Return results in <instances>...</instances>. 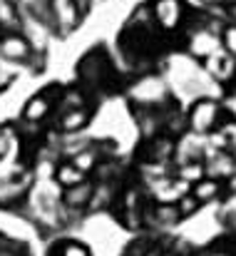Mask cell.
Here are the masks:
<instances>
[{
	"instance_id": "6da1fadb",
	"label": "cell",
	"mask_w": 236,
	"mask_h": 256,
	"mask_svg": "<svg viewBox=\"0 0 236 256\" xmlns=\"http://www.w3.org/2000/svg\"><path fill=\"white\" fill-rule=\"evenodd\" d=\"M0 55L8 62H28L32 55V42L28 40V35H22L20 30L5 32L0 38Z\"/></svg>"
},
{
	"instance_id": "7a4b0ae2",
	"label": "cell",
	"mask_w": 236,
	"mask_h": 256,
	"mask_svg": "<svg viewBox=\"0 0 236 256\" xmlns=\"http://www.w3.org/2000/svg\"><path fill=\"white\" fill-rule=\"evenodd\" d=\"M219 112H222V107H219L214 100H199V102H194V107H192V112H189V124H192V130L199 132V134L212 132V130L216 127V122H219Z\"/></svg>"
},
{
	"instance_id": "3957f363",
	"label": "cell",
	"mask_w": 236,
	"mask_h": 256,
	"mask_svg": "<svg viewBox=\"0 0 236 256\" xmlns=\"http://www.w3.org/2000/svg\"><path fill=\"white\" fill-rule=\"evenodd\" d=\"M152 15H154V22L162 30L172 32L184 20V0H154L152 2Z\"/></svg>"
},
{
	"instance_id": "277c9868",
	"label": "cell",
	"mask_w": 236,
	"mask_h": 256,
	"mask_svg": "<svg viewBox=\"0 0 236 256\" xmlns=\"http://www.w3.org/2000/svg\"><path fill=\"white\" fill-rule=\"evenodd\" d=\"M48 10H50L58 30H62V32H70L80 25L78 0H48Z\"/></svg>"
},
{
	"instance_id": "5b68a950",
	"label": "cell",
	"mask_w": 236,
	"mask_h": 256,
	"mask_svg": "<svg viewBox=\"0 0 236 256\" xmlns=\"http://www.w3.org/2000/svg\"><path fill=\"white\" fill-rule=\"evenodd\" d=\"M50 110H52L50 97H48L45 92H40V94H35V97L28 100V104H25V110H22V117H25L28 122H40V120H45V117L50 114Z\"/></svg>"
},
{
	"instance_id": "8992f818",
	"label": "cell",
	"mask_w": 236,
	"mask_h": 256,
	"mask_svg": "<svg viewBox=\"0 0 236 256\" xmlns=\"http://www.w3.org/2000/svg\"><path fill=\"white\" fill-rule=\"evenodd\" d=\"M189 48H192L194 55H199V58H209V55H214V52L219 50V38H216L214 32H209V30H199V32H194Z\"/></svg>"
},
{
	"instance_id": "52a82bcc",
	"label": "cell",
	"mask_w": 236,
	"mask_h": 256,
	"mask_svg": "<svg viewBox=\"0 0 236 256\" xmlns=\"http://www.w3.org/2000/svg\"><path fill=\"white\" fill-rule=\"evenodd\" d=\"M90 122V112L84 107H72V110H65L62 120H60V127L65 132H78L80 127H84Z\"/></svg>"
},
{
	"instance_id": "ba28073f",
	"label": "cell",
	"mask_w": 236,
	"mask_h": 256,
	"mask_svg": "<svg viewBox=\"0 0 236 256\" xmlns=\"http://www.w3.org/2000/svg\"><path fill=\"white\" fill-rule=\"evenodd\" d=\"M20 15L15 10V5L10 0H0V28L5 32H12V30H20Z\"/></svg>"
},
{
	"instance_id": "9c48e42d",
	"label": "cell",
	"mask_w": 236,
	"mask_h": 256,
	"mask_svg": "<svg viewBox=\"0 0 236 256\" xmlns=\"http://www.w3.org/2000/svg\"><path fill=\"white\" fill-rule=\"evenodd\" d=\"M219 192H222V184L216 182V179H199L196 184H194V189H192V194L199 199V202H212V199H216L219 196Z\"/></svg>"
},
{
	"instance_id": "30bf717a",
	"label": "cell",
	"mask_w": 236,
	"mask_h": 256,
	"mask_svg": "<svg viewBox=\"0 0 236 256\" xmlns=\"http://www.w3.org/2000/svg\"><path fill=\"white\" fill-rule=\"evenodd\" d=\"M55 179H58L60 186L68 189V186H75V184H80V182H84V172L70 162V164H62L60 170L55 172Z\"/></svg>"
},
{
	"instance_id": "8fae6325",
	"label": "cell",
	"mask_w": 236,
	"mask_h": 256,
	"mask_svg": "<svg viewBox=\"0 0 236 256\" xmlns=\"http://www.w3.org/2000/svg\"><path fill=\"white\" fill-rule=\"evenodd\" d=\"M90 196H92V186L87 184V179L80 182V184H75V186H68V192H65V202H68L70 206H82V204H87Z\"/></svg>"
},
{
	"instance_id": "7c38bea8",
	"label": "cell",
	"mask_w": 236,
	"mask_h": 256,
	"mask_svg": "<svg viewBox=\"0 0 236 256\" xmlns=\"http://www.w3.org/2000/svg\"><path fill=\"white\" fill-rule=\"evenodd\" d=\"M179 174H182V179H184V182L196 184L199 179H204V176H206V167H204V164H199V162H192V164H184V167L179 170Z\"/></svg>"
},
{
	"instance_id": "4fadbf2b",
	"label": "cell",
	"mask_w": 236,
	"mask_h": 256,
	"mask_svg": "<svg viewBox=\"0 0 236 256\" xmlns=\"http://www.w3.org/2000/svg\"><path fill=\"white\" fill-rule=\"evenodd\" d=\"M157 219L162 222V224H174V222H179V219H182L179 206H176V204H159Z\"/></svg>"
},
{
	"instance_id": "5bb4252c",
	"label": "cell",
	"mask_w": 236,
	"mask_h": 256,
	"mask_svg": "<svg viewBox=\"0 0 236 256\" xmlns=\"http://www.w3.org/2000/svg\"><path fill=\"white\" fill-rule=\"evenodd\" d=\"M199 199L194 196V194H182L179 196V202H176V206H179V214L182 216H189V214H194L196 209H199Z\"/></svg>"
},
{
	"instance_id": "9a60e30c",
	"label": "cell",
	"mask_w": 236,
	"mask_h": 256,
	"mask_svg": "<svg viewBox=\"0 0 236 256\" xmlns=\"http://www.w3.org/2000/svg\"><path fill=\"white\" fill-rule=\"evenodd\" d=\"M222 42H224V50H226L229 55H236V25L224 28V32H222Z\"/></svg>"
},
{
	"instance_id": "2e32d148",
	"label": "cell",
	"mask_w": 236,
	"mask_h": 256,
	"mask_svg": "<svg viewBox=\"0 0 236 256\" xmlns=\"http://www.w3.org/2000/svg\"><path fill=\"white\" fill-rule=\"evenodd\" d=\"M72 164L87 174V172L94 167V154H92V152H78V154L72 157Z\"/></svg>"
},
{
	"instance_id": "e0dca14e",
	"label": "cell",
	"mask_w": 236,
	"mask_h": 256,
	"mask_svg": "<svg viewBox=\"0 0 236 256\" xmlns=\"http://www.w3.org/2000/svg\"><path fill=\"white\" fill-rule=\"evenodd\" d=\"M60 256H90V249L78 244V242H68V244L60 249Z\"/></svg>"
},
{
	"instance_id": "ac0fdd59",
	"label": "cell",
	"mask_w": 236,
	"mask_h": 256,
	"mask_svg": "<svg viewBox=\"0 0 236 256\" xmlns=\"http://www.w3.org/2000/svg\"><path fill=\"white\" fill-rule=\"evenodd\" d=\"M72 107H84V97L80 94L78 90H70L65 94V110H72Z\"/></svg>"
},
{
	"instance_id": "d6986e66",
	"label": "cell",
	"mask_w": 236,
	"mask_h": 256,
	"mask_svg": "<svg viewBox=\"0 0 236 256\" xmlns=\"http://www.w3.org/2000/svg\"><path fill=\"white\" fill-rule=\"evenodd\" d=\"M22 2H28V5H30V2H35V0H22Z\"/></svg>"
},
{
	"instance_id": "ffe728a7",
	"label": "cell",
	"mask_w": 236,
	"mask_h": 256,
	"mask_svg": "<svg viewBox=\"0 0 236 256\" xmlns=\"http://www.w3.org/2000/svg\"><path fill=\"white\" fill-rule=\"evenodd\" d=\"M214 2H226V0H214Z\"/></svg>"
},
{
	"instance_id": "44dd1931",
	"label": "cell",
	"mask_w": 236,
	"mask_h": 256,
	"mask_svg": "<svg viewBox=\"0 0 236 256\" xmlns=\"http://www.w3.org/2000/svg\"><path fill=\"white\" fill-rule=\"evenodd\" d=\"M0 85H2V75H0Z\"/></svg>"
},
{
	"instance_id": "7402d4cb",
	"label": "cell",
	"mask_w": 236,
	"mask_h": 256,
	"mask_svg": "<svg viewBox=\"0 0 236 256\" xmlns=\"http://www.w3.org/2000/svg\"><path fill=\"white\" fill-rule=\"evenodd\" d=\"M214 256H224V254H214Z\"/></svg>"
}]
</instances>
